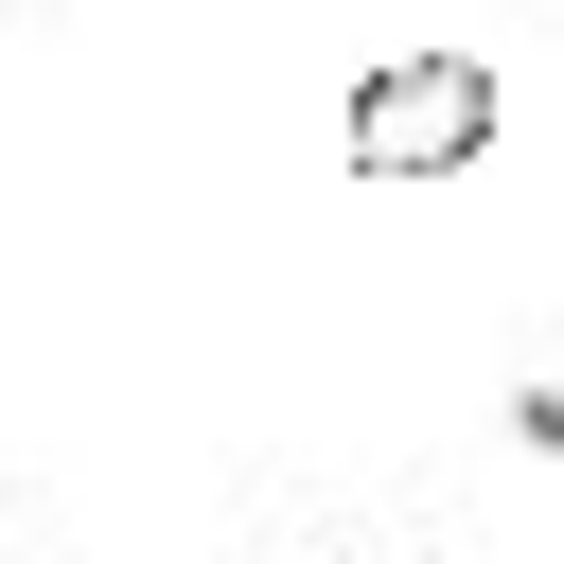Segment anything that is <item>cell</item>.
<instances>
[{
	"instance_id": "obj_1",
	"label": "cell",
	"mask_w": 564,
	"mask_h": 564,
	"mask_svg": "<svg viewBox=\"0 0 564 564\" xmlns=\"http://www.w3.org/2000/svg\"><path fill=\"white\" fill-rule=\"evenodd\" d=\"M335 159L352 176H458V159H494V70L476 53H370L352 106H335Z\"/></svg>"
},
{
	"instance_id": "obj_2",
	"label": "cell",
	"mask_w": 564,
	"mask_h": 564,
	"mask_svg": "<svg viewBox=\"0 0 564 564\" xmlns=\"http://www.w3.org/2000/svg\"><path fill=\"white\" fill-rule=\"evenodd\" d=\"M511 441H529V458H564V370H529V388H511Z\"/></svg>"
},
{
	"instance_id": "obj_3",
	"label": "cell",
	"mask_w": 564,
	"mask_h": 564,
	"mask_svg": "<svg viewBox=\"0 0 564 564\" xmlns=\"http://www.w3.org/2000/svg\"><path fill=\"white\" fill-rule=\"evenodd\" d=\"M335 564H423V546H335Z\"/></svg>"
}]
</instances>
